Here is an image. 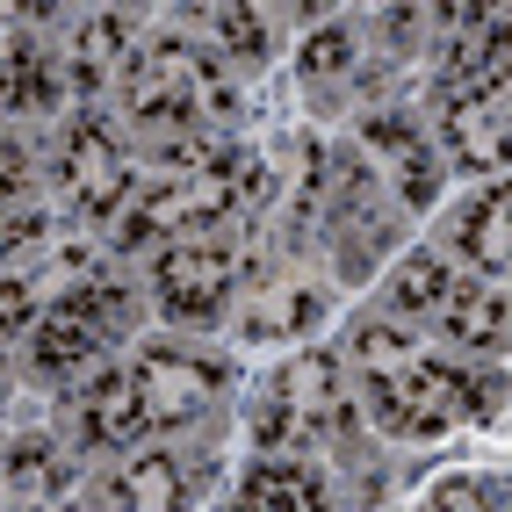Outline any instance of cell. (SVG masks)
Returning a JSON list of instances; mask_svg holds the SVG:
<instances>
[{"label": "cell", "instance_id": "cell-17", "mask_svg": "<svg viewBox=\"0 0 512 512\" xmlns=\"http://www.w3.org/2000/svg\"><path fill=\"white\" fill-rule=\"evenodd\" d=\"M419 512H505V491L498 484H476V476H455V484H440Z\"/></svg>", "mask_w": 512, "mask_h": 512}, {"label": "cell", "instance_id": "cell-10", "mask_svg": "<svg viewBox=\"0 0 512 512\" xmlns=\"http://www.w3.org/2000/svg\"><path fill=\"white\" fill-rule=\"evenodd\" d=\"M448 332H455V347H476V354L505 347V289L498 282L448 289Z\"/></svg>", "mask_w": 512, "mask_h": 512}, {"label": "cell", "instance_id": "cell-9", "mask_svg": "<svg viewBox=\"0 0 512 512\" xmlns=\"http://www.w3.org/2000/svg\"><path fill=\"white\" fill-rule=\"evenodd\" d=\"M448 238L462 246V260L484 267V282H505V188L491 181L476 202H462V217L448 224Z\"/></svg>", "mask_w": 512, "mask_h": 512}, {"label": "cell", "instance_id": "cell-21", "mask_svg": "<svg viewBox=\"0 0 512 512\" xmlns=\"http://www.w3.org/2000/svg\"><path fill=\"white\" fill-rule=\"evenodd\" d=\"M29 246H44V217L37 210H22V217L0 224V253H29Z\"/></svg>", "mask_w": 512, "mask_h": 512}, {"label": "cell", "instance_id": "cell-19", "mask_svg": "<svg viewBox=\"0 0 512 512\" xmlns=\"http://www.w3.org/2000/svg\"><path fill=\"white\" fill-rule=\"evenodd\" d=\"M210 22H217V37H224L238 58H260V51H267V22H260V8H217Z\"/></svg>", "mask_w": 512, "mask_h": 512}, {"label": "cell", "instance_id": "cell-4", "mask_svg": "<svg viewBox=\"0 0 512 512\" xmlns=\"http://www.w3.org/2000/svg\"><path fill=\"white\" fill-rule=\"evenodd\" d=\"M116 318H123V289H94V282H80V289L44 318V332H37V368H44V375H73L80 361L101 354V339H109Z\"/></svg>", "mask_w": 512, "mask_h": 512}, {"label": "cell", "instance_id": "cell-7", "mask_svg": "<svg viewBox=\"0 0 512 512\" xmlns=\"http://www.w3.org/2000/svg\"><path fill=\"white\" fill-rule=\"evenodd\" d=\"M231 512H325V484L303 462H253Z\"/></svg>", "mask_w": 512, "mask_h": 512}, {"label": "cell", "instance_id": "cell-18", "mask_svg": "<svg viewBox=\"0 0 512 512\" xmlns=\"http://www.w3.org/2000/svg\"><path fill=\"white\" fill-rule=\"evenodd\" d=\"M303 73H311V80H339V73H347V65H354V37H347V29H318V37L311 44H303Z\"/></svg>", "mask_w": 512, "mask_h": 512}, {"label": "cell", "instance_id": "cell-2", "mask_svg": "<svg viewBox=\"0 0 512 512\" xmlns=\"http://www.w3.org/2000/svg\"><path fill=\"white\" fill-rule=\"evenodd\" d=\"M231 275H238V260H231V246L217 231L210 238H174V246L152 260V289L174 318H210L231 296Z\"/></svg>", "mask_w": 512, "mask_h": 512}, {"label": "cell", "instance_id": "cell-20", "mask_svg": "<svg viewBox=\"0 0 512 512\" xmlns=\"http://www.w3.org/2000/svg\"><path fill=\"white\" fill-rule=\"evenodd\" d=\"M29 318H37V289H29L22 275H8L0 282V339H15Z\"/></svg>", "mask_w": 512, "mask_h": 512}, {"label": "cell", "instance_id": "cell-3", "mask_svg": "<svg viewBox=\"0 0 512 512\" xmlns=\"http://www.w3.org/2000/svg\"><path fill=\"white\" fill-rule=\"evenodd\" d=\"M58 188H65V202L87 210V217H109L116 202H123L130 166H123V152H116V138H109V123L80 116L73 130H65V145H58Z\"/></svg>", "mask_w": 512, "mask_h": 512}, {"label": "cell", "instance_id": "cell-6", "mask_svg": "<svg viewBox=\"0 0 512 512\" xmlns=\"http://www.w3.org/2000/svg\"><path fill=\"white\" fill-rule=\"evenodd\" d=\"M73 404H80V440L87 448H123V440L145 433V397H138V375L130 368H101Z\"/></svg>", "mask_w": 512, "mask_h": 512}, {"label": "cell", "instance_id": "cell-16", "mask_svg": "<svg viewBox=\"0 0 512 512\" xmlns=\"http://www.w3.org/2000/svg\"><path fill=\"white\" fill-rule=\"evenodd\" d=\"M354 361H361V375H390L404 361H419V347H412V332H397V325H361L354 332Z\"/></svg>", "mask_w": 512, "mask_h": 512}, {"label": "cell", "instance_id": "cell-5", "mask_svg": "<svg viewBox=\"0 0 512 512\" xmlns=\"http://www.w3.org/2000/svg\"><path fill=\"white\" fill-rule=\"evenodd\" d=\"M130 375H138L145 419H166V426L210 412V397H217V383H224L210 361H195V354H181V347H145V361L130 368Z\"/></svg>", "mask_w": 512, "mask_h": 512}, {"label": "cell", "instance_id": "cell-13", "mask_svg": "<svg viewBox=\"0 0 512 512\" xmlns=\"http://www.w3.org/2000/svg\"><path fill=\"white\" fill-rule=\"evenodd\" d=\"M390 303L404 318L412 311H433V303H448V267H440L433 253H404L397 275H390Z\"/></svg>", "mask_w": 512, "mask_h": 512}, {"label": "cell", "instance_id": "cell-14", "mask_svg": "<svg viewBox=\"0 0 512 512\" xmlns=\"http://www.w3.org/2000/svg\"><path fill=\"white\" fill-rule=\"evenodd\" d=\"M58 448H51V440H15V448H8V484H15V498L22 505H44L51 491H58Z\"/></svg>", "mask_w": 512, "mask_h": 512}, {"label": "cell", "instance_id": "cell-12", "mask_svg": "<svg viewBox=\"0 0 512 512\" xmlns=\"http://www.w3.org/2000/svg\"><path fill=\"white\" fill-rule=\"evenodd\" d=\"M325 303L303 289V282H275L253 311H246V339H296V332H311L318 325Z\"/></svg>", "mask_w": 512, "mask_h": 512}, {"label": "cell", "instance_id": "cell-15", "mask_svg": "<svg viewBox=\"0 0 512 512\" xmlns=\"http://www.w3.org/2000/svg\"><path fill=\"white\" fill-rule=\"evenodd\" d=\"M116 51H123V22H109V15H101V22H87V29H80L73 65H80V87H87V94H101V87H109V73H116Z\"/></svg>", "mask_w": 512, "mask_h": 512}, {"label": "cell", "instance_id": "cell-1", "mask_svg": "<svg viewBox=\"0 0 512 512\" xmlns=\"http://www.w3.org/2000/svg\"><path fill=\"white\" fill-rule=\"evenodd\" d=\"M130 116L166 130V123H188V116H231V87L202 65L188 44H152L138 65H130Z\"/></svg>", "mask_w": 512, "mask_h": 512}, {"label": "cell", "instance_id": "cell-8", "mask_svg": "<svg viewBox=\"0 0 512 512\" xmlns=\"http://www.w3.org/2000/svg\"><path fill=\"white\" fill-rule=\"evenodd\" d=\"M282 404L296 419H339L347 412V368H339V354H296L289 375H282Z\"/></svg>", "mask_w": 512, "mask_h": 512}, {"label": "cell", "instance_id": "cell-11", "mask_svg": "<svg viewBox=\"0 0 512 512\" xmlns=\"http://www.w3.org/2000/svg\"><path fill=\"white\" fill-rule=\"evenodd\" d=\"M116 512H181V469L174 455H138L116 469Z\"/></svg>", "mask_w": 512, "mask_h": 512}, {"label": "cell", "instance_id": "cell-22", "mask_svg": "<svg viewBox=\"0 0 512 512\" xmlns=\"http://www.w3.org/2000/svg\"><path fill=\"white\" fill-rule=\"evenodd\" d=\"M0 469H8V448H0Z\"/></svg>", "mask_w": 512, "mask_h": 512}]
</instances>
